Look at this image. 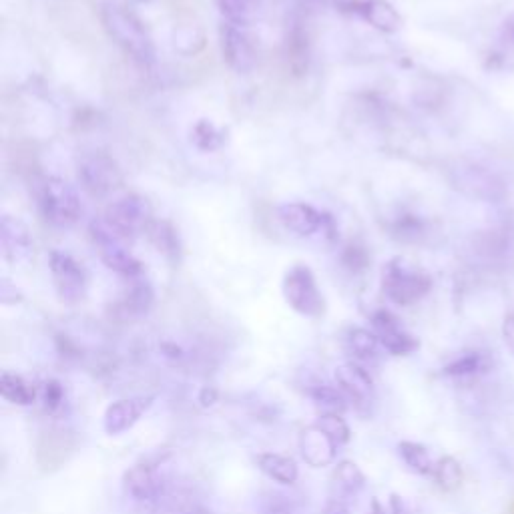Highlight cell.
I'll return each instance as SVG.
<instances>
[{
	"label": "cell",
	"instance_id": "obj_4",
	"mask_svg": "<svg viewBox=\"0 0 514 514\" xmlns=\"http://www.w3.org/2000/svg\"><path fill=\"white\" fill-rule=\"evenodd\" d=\"M91 237H93V243L101 255L103 264L111 272H115L127 280H137L143 276V266L129 251L127 241L123 237H119L103 219H95L91 223Z\"/></svg>",
	"mask_w": 514,
	"mask_h": 514
},
{
	"label": "cell",
	"instance_id": "obj_16",
	"mask_svg": "<svg viewBox=\"0 0 514 514\" xmlns=\"http://www.w3.org/2000/svg\"><path fill=\"white\" fill-rule=\"evenodd\" d=\"M300 450L304 460L314 466V468H322L328 466L336 460V452H338V444L316 424L306 428L300 436Z\"/></svg>",
	"mask_w": 514,
	"mask_h": 514
},
{
	"label": "cell",
	"instance_id": "obj_10",
	"mask_svg": "<svg viewBox=\"0 0 514 514\" xmlns=\"http://www.w3.org/2000/svg\"><path fill=\"white\" fill-rule=\"evenodd\" d=\"M278 219L288 231H292L298 237H336L334 219L310 203H284L278 207Z\"/></svg>",
	"mask_w": 514,
	"mask_h": 514
},
{
	"label": "cell",
	"instance_id": "obj_30",
	"mask_svg": "<svg viewBox=\"0 0 514 514\" xmlns=\"http://www.w3.org/2000/svg\"><path fill=\"white\" fill-rule=\"evenodd\" d=\"M288 61L296 75H304L310 61L308 37L302 31H294L288 39Z\"/></svg>",
	"mask_w": 514,
	"mask_h": 514
},
{
	"label": "cell",
	"instance_id": "obj_40",
	"mask_svg": "<svg viewBox=\"0 0 514 514\" xmlns=\"http://www.w3.org/2000/svg\"><path fill=\"white\" fill-rule=\"evenodd\" d=\"M390 506H392V514H408V512H406V506H404V502H402V498L396 496V494L392 496Z\"/></svg>",
	"mask_w": 514,
	"mask_h": 514
},
{
	"label": "cell",
	"instance_id": "obj_41",
	"mask_svg": "<svg viewBox=\"0 0 514 514\" xmlns=\"http://www.w3.org/2000/svg\"><path fill=\"white\" fill-rule=\"evenodd\" d=\"M368 514H386L384 506L378 502V498H372V506H370V512Z\"/></svg>",
	"mask_w": 514,
	"mask_h": 514
},
{
	"label": "cell",
	"instance_id": "obj_12",
	"mask_svg": "<svg viewBox=\"0 0 514 514\" xmlns=\"http://www.w3.org/2000/svg\"><path fill=\"white\" fill-rule=\"evenodd\" d=\"M0 249H3L5 260L13 266L29 264L35 257V239L19 217L3 215L0 219Z\"/></svg>",
	"mask_w": 514,
	"mask_h": 514
},
{
	"label": "cell",
	"instance_id": "obj_8",
	"mask_svg": "<svg viewBox=\"0 0 514 514\" xmlns=\"http://www.w3.org/2000/svg\"><path fill=\"white\" fill-rule=\"evenodd\" d=\"M49 270L63 302L79 304L81 300H85L89 276L83 264H79L73 255L53 249L49 253Z\"/></svg>",
	"mask_w": 514,
	"mask_h": 514
},
{
	"label": "cell",
	"instance_id": "obj_5",
	"mask_svg": "<svg viewBox=\"0 0 514 514\" xmlns=\"http://www.w3.org/2000/svg\"><path fill=\"white\" fill-rule=\"evenodd\" d=\"M119 237H123L127 243H131L137 235L145 233L149 223L155 219L151 205L145 197L129 193L119 199H115L101 217Z\"/></svg>",
	"mask_w": 514,
	"mask_h": 514
},
{
	"label": "cell",
	"instance_id": "obj_20",
	"mask_svg": "<svg viewBox=\"0 0 514 514\" xmlns=\"http://www.w3.org/2000/svg\"><path fill=\"white\" fill-rule=\"evenodd\" d=\"M155 302V292L149 286L147 280H131L129 290L125 292V296L119 300L117 310L127 316V318H137V316H145Z\"/></svg>",
	"mask_w": 514,
	"mask_h": 514
},
{
	"label": "cell",
	"instance_id": "obj_17",
	"mask_svg": "<svg viewBox=\"0 0 514 514\" xmlns=\"http://www.w3.org/2000/svg\"><path fill=\"white\" fill-rule=\"evenodd\" d=\"M153 398H127L113 402L105 412V430L107 434H121L129 430L143 412L151 406Z\"/></svg>",
	"mask_w": 514,
	"mask_h": 514
},
{
	"label": "cell",
	"instance_id": "obj_18",
	"mask_svg": "<svg viewBox=\"0 0 514 514\" xmlns=\"http://www.w3.org/2000/svg\"><path fill=\"white\" fill-rule=\"evenodd\" d=\"M336 380L348 400H354L358 404H366L372 394V376L366 368H362L356 362L342 364L336 370Z\"/></svg>",
	"mask_w": 514,
	"mask_h": 514
},
{
	"label": "cell",
	"instance_id": "obj_15",
	"mask_svg": "<svg viewBox=\"0 0 514 514\" xmlns=\"http://www.w3.org/2000/svg\"><path fill=\"white\" fill-rule=\"evenodd\" d=\"M348 11L364 19L380 33H396L402 27V17L386 0H350Z\"/></svg>",
	"mask_w": 514,
	"mask_h": 514
},
{
	"label": "cell",
	"instance_id": "obj_35",
	"mask_svg": "<svg viewBox=\"0 0 514 514\" xmlns=\"http://www.w3.org/2000/svg\"><path fill=\"white\" fill-rule=\"evenodd\" d=\"M43 400H45V408L49 412H57L65 402V390L61 386V382L49 380L45 384V390H43Z\"/></svg>",
	"mask_w": 514,
	"mask_h": 514
},
{
	"label": "cell",
	"instance_id": "obj_9",
	"mask_svg": "<svg viewBox=\"0 0 514 514\" xmlns=\"http://www.w3.org/2000/svg\"><path fill=\"white\" fill-rule=\"evenodd\" d=\"M79 183L91 197H107L123 185V173L113 157L93 153L79 163Z\"/></svg>",
	"mask_w": 514,
	"mask_h": 514
},
{
	"label": "cell",
	"instance_id": "obj_11",
	"mask_svg": "<svg viewBox=\"0 0 514 514\" xmlns=\"http://www.w3.org/2000/svg\"><path fill=\"white\" fill-rule=\"evenodd\" d=\"M219 47L223 61L237 75H247L255 69L257 51L249 35L245 33V27L223 23L219 27Z\"/></svg>",
	"mask_w": 514,
	"mask_h": 514
},
{
	"label": "cell",
	"instance_id": "obj_29",
	"mask_svg": "<svg viewBox=\"0 0 514 514\" xmlns=\"http://www.w3.org/2000/svg\"><path fill=\"white\" fill-rule=\"evenodd\" d=\"M310 398L324 410V414H344V410L348 408V398L344 396V392L332 386H314L310 390Z\"/></svg>",
	"mask_w": 514,
	"mask_h": 514
},
{
	"label": "cell",
	"instance_id": "obj_2",
	"mask_svg": "<svg viewBox=\"0 0 514 514\" xmlns=\"http://www.w3.org/2000/svg\"><path fill=\"white\" fill-rule=\"evenodd\" d=\"M37 199L41 215L55 227H71L83 215V203L77 189L61 177H45Z\"/></svg>",
	"mask_w": 514,
	"mask_h": 514
},
{
	"label": "cell",
	"instance_id": "obj_31",
	"mask_svg": "<svg viewBox=\"0 0 514 514\" xmlns=\"http://www.w3.org/2000/svg\"><path fill=\"white\" fill-rule=\"evenodd\" d=\"M434 478L440 488L456 490L462 482V468L452 456H444L434 464Z\"/></svg>",
	"mask_w": 514,
	"mask_h": 514
},
{
	"label": "cell",
	"instance_id": "obj_1",
	"mask_svg": "<svg viewBox=\"0 0 514 514\" xmlns=\"http://www.w3.org/2000/svg\"><path fill=\"white\" fill-rule=\"evenodd\" d=\"M99 17H101L103 29L109 35V39L127 57H131L141 67L155 65L157 53H155L153 39L147 33L141 19L133 11H129L121 3L107 0V3H103L99 9Z\"/></svg>",
	"mask_w": 514,
	"mask_h": 514
},
{
	"label": "cell",
	"instance_id": "obj_22",
	"mask_svg": "<svg viewBox=\"0 0 514 514\" xmlns=\"http://www.w3.org/2000/svg\"><path fill=\"white\" fill-rule=\"evenodd\" d=\"M255 462L266 476L280 484H294L298 480V464L290 456L278 452H262L257 454Z\"/></svg>",
	"mask_w": 514,
	"mask_h": 514
},
{
	"label": "cell",
	"instance_id": "obj_28",
	"mask_svg": "<svg viewBox=\"0 0 514 514\" xmlns=\"http://www.w3.org/2000/svg\"><path fill=\"white\" fill-rule=\"evenodd\" d=\"M193 143L197 149L205 151V153H213L219 151L225 145V131L217 129L213 123L209 121H197V125L193 127Z\"/></svg>",
	"mask_w": 514,
	"mask_h": 514
},
{
	"label": "cell",
	"instance_id": "obj_19",
	"mask_svg": "<svg viewBox=\"0 0 514 514\" xmlns=\"http://www.w3.org/2000/svg\"><path fill=\"white\" fill-rule=\"evenodd\" d=\"M123 486L125 492L139 502H151L159 496V482L157 476L153 472V468L149 464H135L125 472L123 478Z\"/></svg>",
	"mask_w": 514,
	"mask_h": 514
},
{
	"label": "cell",
	"instance_id": "obj_33",
	"mask_svg": "<svg viewBox=\"0 0 514 514\" xmlns=\"http://www.w3.org/2000/svg\"><path fill=\"white\" fill-rule=\"evenodd\" d=\"M316 426L322 428L338 446H340V444H346V442L350 440V436H352V432H350L348 424L344 422L342 414H322V416L318 418Z\"/></svg>",
	"mask_w": 514,
	"mask_h": 514
},
{
	"label": "cell",
	"instance_id": "obj_32",
	"mask_svg": "<svg viewBox=\"0 0 514 514\" xmlns=\"http://www.w3.org/2000/svg\"><path fill=\"white\" fill-rule=\"evenodd\" d=\"M484 366H486V358L480 352H470V354L460 356L452 364H448L444 368V374L454 376V378H462V376H472V374L484 370Z\"/></svg>",
	"mask_w": 514,
	"mask_h": 514
},
{
	"label": "cell",
	"instance_id": "obj_39",
	"mask_svg": "<svg viewBox=\"0 0 514 514\" xmlns=\"http://www.w3.org/2000/svg\"><path fill=\"white\" fill-rule=\"evenodd\" d=\"M197 400H199V404H201L203 408H209V406H213V404L217 402V392L207 386V388H203V390L199 392V398H197Z\"/></svg>",
	"mask_w": 514,
	"mask_h": 514
},
{
	"label": "cell",
	"instance_id": "obj_14",
	"mask_svg": "<svg viewBox=\"0 0 514 514\" xmlns=\"http://www.w3.org/2000/svg\"><path fill=\"white\" fill-rule=\"evenodd\" d=\"M512 251V233L502 227L478 231L472 239V253L484 266H502Z\"/></svg>",
	"mask_w": 514,
	"mask_h": 514
},
{
	"label": "cell",
	"instance_id": "obj_21",
	"mask_svg": "<svg viewBox=\"0 0 514 514\" xmlns=\"http://www.w3.org/2000/svg\"><path fill=\"white\" fill-rule=\"evenodd\" d=\"M149 241L159 253H163L169 262L177 264L181 260V241L177 229L165 219H153L145 231Z\"/></svg>",
	"mask_w": 514,
	"mask_h": 514
},
{
	"label": "cell",
	"instance_id": "obj_24",
	"mask_svg": "<svg viewBox=\"0 0 514 514\" xmlns=\"http://www.w3.org/2000/svg\"><path fill=\"white\" fill-rule=\"evenodd\" d=\"M0 394H3L7 402L17 406H31L37 398L35 388L29 382H25L21 376L11 372H5L3 378H0Z\"/></svg>",
	"mask_w": 514,
	"mask_h": 514
},
{
	"label": "cell",
	"instance_id": "obj_42",
	"mask_svg": "<svg viewBox=\"0 0 514 514\" xmlns=\"http://www.w3.org/2000/svg\"><path fill=\"white\" fill-rule=\"evenodd\" d=\"M510 514H514V502H512V506H510Z\"/></svg>",
	"mask_w": 514,
	"mask_h": 514
},
{
	"label": "cell",
	"instance_id": "obj_27",
	"mask_svg": "<svg viewBox=\"0 0 514 514\" xmlns=\"http://www.w3.org/2000/svg\"><path fill=\"white\" fill-rule=\"evenodd\" d=\"M334 480H336L338 488H340L344 494H350V496L358 494V492L364 488V484H366L364 472H362V470L358 468V464L352 462V460H342V462L338 464L336 474H334Z\"/></svg>",
	"mask_w": 514,
	"mask_h": 514
},
{
	"label": "cell",
	"instance_id": "obj_25",
	"mask_svg": "<svg viewBox=\"0 0 514 514\" xmlns=\"http://www.w3.org/2000/svg\"><path fill=\"white\" fill-rule=\"evenodd\" d=\"M346 346L348 350L354 354V358L358 360H374L376 354H378V346H380V340L374 332L370 330H364V328H352L348 330L346 334Z\"/></svg>",
	"mask_w": 514,
	"mask_h": 514
},
{
	"label": "cell",
	"instance_id": "obj_36",
	"mask_svg": "<svg viewBox=\"0 0 514 514\" xmlns=\"http://www.w3.org/2000/svg\"><path fill=\"white\" fill-rule=\"evenodd\" d=\"M324 514H352V512H350V508L346 506V502H342L340 498H330V500L326 502Z\"/></svg>",
	"mask_w": 514,
	"mask_h": 514
},
{
	"label": "cell",
	"instance_id": "obj_7",
	"mask_svg": "<svg viewBox=\"0 0 514 514\" xmlns=\"http://www.w3.org/2000/svg\"><path fill=\"white\" fill-rule=\"evenodd\" d=\"M452 183L458 191L472 199L498 203L506 197L504 179L478 163H458L452 169Z\"/></svg>",
	"mask_w": 514,
	"mask_h": 514
},
{
	"label": "cell",
	"instance_id": "obj_13",
	"mask_svg": "<svg viewBox=\"0 0 514 514\" xmlns=\"http://www.w3.org/2000/svg\"><path fill=\"white\" fill-rule=\"evenodd\" d=\"M372 326L374 334L380 340V346H384L392 356H406L418 350V340L410 336L402 326L400 320L388 312V310H378L372 316Z\"/></svg>",
	"mask_w": 514,
	"mask_h": 514
},
{
	"label": "cell",
	"instance_id": "obj_37",
	"mask_svg": "<svg viewBox=\"0 0 514 514\" xmlns=\"http://www.w3.org/2000/svg\"><path fill=\"white\" fill-rule=\"evenodd\" d=\"M504 342L510 348V352L514 354V314H510L504 320Z\"/></svg>",
	"mask_w": 514,
	"mask_h": 514
},
{
	"label": "cell",
	"instance_id": "obj_26",
	"mask_svg": "<svg viewBox=\"0 0 514 514\" xmlns=\"http://www.w3.org/2000/svg\"><path fill=\"white\" fill-rule=\"evenodd\" d=\"M398 452L402 456V460L406 462V466L418 474H432L434 472V464L430 460L428 450L422 444L416 442H400L398 444Z\"/></svg>",
	"mask_w": 514,
	"mask_h": 514
},
{
	"label": "cell",
	"instance_id": "obj_23",
	"mask_svg": "<svg viewBox=\"0 0 514 514\" xmlns=\"http://www.w3.org/2000/svg\"><path fill=\"white\" fill-rule=\"evenodd\" d=\"M215 5L225 19L223 23L247 27L260 15L262 0H215Z\"/></svg>",
	"mask_w": 514,
	"mask_h": 514
},
{
	"label": "cell",
	"instance_id": "obj_38",
	"mask_svg": "<svg viewBox=\"0 0 514 514\" xmlns=\"http://www.w3.org/2000/svg\"><path fill=\"white\" fill-rule=\"evenodd\" d=\"M500 37H502V41H504V43L514 45V15H510V17L502 23Z\"/></svg>",
	"mask_w": 514,
	"mask_h": 514
},
{
	"label": "cell",
	"instance_id": "obj_34",
	"mask_svg": "<svg viewBox=\"0 0 514 514\" xmlns=\"http://www.w3.org/2000/svg\"><path fill=\"white\" fill-rule=\"evenodd\" d=\"M394 231L404 241H418V239H422L426 235V225L416 215H404L402 219H398Z\"/></svg>",
	"mask_w": 514,
	"mask_h": 514
},
{
	"label": "cell",
	"instance_id": "obj_6",
	"mask_svg": "<svg viewBox=\"0 0 514 514\" xmlns=\"http://www.w3.org/2000/svg\"><path fill=\"white\" fill-rule=\"evenodd\" d=\"M284 298L294 312L306 318H320L326 312L324 296L310 268L294 266L284 278Z\"/></svg>",
	"mask_w": 514,
	"mask_h": 514
},
{
	"label": "cell",
	"instance_id": "obj_3",
	"mask_svg": "<svg viewBox=\"0 0 514 514\" xmlns=\"http://www.w3.org/2000/svg\"><path fill=\"white\" fill-rule=\"evenodd\" d=\"M432 290L428 274L406 266L400 257L388 262L382 270V292L396 306H412Z\"/></svg>",
	"mask_w": 514,
	"mask_h": 514
}]
</instances>
